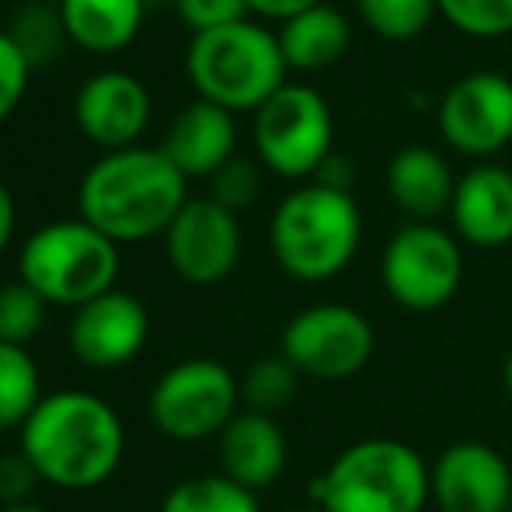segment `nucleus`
Here are the masks:
<instances>
[{
  "label": "nucleus",
  "mask_w": 512,
  "mask_h": 512,
  "mask_svg": "<svg viewBox=\"0 0 512 512\" xmlns=\"http://www.w3.org/2000/svg\"><path fill=\"white\" fill-rule=\"evenodd\" d=\"M161 512H262L258 495L230 481L227 474L185 478L164 495Z\"/></svg>",
  "instance_id": "obj_23"
},
{
  "label": "nucleus",
  "mask_w": 512,
  "mask_h": 512,
  "mask_svg": "<svg viewBox=\"0 0 512 512\" xmlns=\"http://www.w3.org/2000/svg\"><path fill=\"white\" fill-rule=\"evenodd\" d=\"M126 429L105 398L91 391H56L21 425V457L39 481L63 492L105 485L122 464Z\"/></svg>",
  "instance_id": "obj_1"
},
{
  "label": "nucleus",
  "mask_w": 512,
  "mask_h": 512,
  "mask_svg": "<svg viewBox=\"0 0 512 512\" xmlns=\"http://www.w3.org/2000/svg\"><path fill=\"white\" fill-rule=\"evenodd\" d=\"M363 241V213L352 192L310 182L276 206L269 244L279 269L300 283H324L352 265Z\"/></svg>",
  "instance_id": "obj_3"
},
{
  "label": "nucleus",
  "mask_w": 512,
  "mask_h": 512,
  "mask_svg": "<svg viewBox=\"0 0 512 512\" xmlns=\"http://www.w3.org/2000/svg\"><path fill=\"white\" fill-rule=\"evenodd\" d=\"M189 178L168 161L161 147H126L105 154L77 189L81 220L115 244L168 234L189 203Z\"/></svg>",
  "instance_id": "obj_2"
},
{
  "label": "nucleus",
  "mask_w": 512,
  "mask_h": 512,
  "mask_svg": "<svg viewBox=\"0 0 512 512\" xmlns=\"http://www.w3.org/2000/svg\"><path fill=\"white\" fill-rule=\"evenodd\" d=\"M21 283H28L53 307H84L115 290L119 244L88 220H56L25 241L18 258Z\"/></svg>",
  "instance_id": "obj_6"
},
{
  "label": "nucleus",
  "mask_w": 512,
  "mask_h": 512,
  "mask_svg": "<svg viewBox=\"0 0 512 512\" xmlns=\"http://www.w3.org/2000/svg\"><path fill=\"white\" fill-rule=\"evenodd\" d=\"M28 77H32L28 60L11 42L7 28H0V122L21 105V98H25V91H28Z\"/></svg>",
  "instance_id": "obj_30"
},
{
  "label": "nucleus",
  "mask_w": 512,
  "mask_h": 512,
  "mask_svg": "<svg viewBox=\"0 0 512 512\" xmlns=\"http://www.w3.org/2000/svg\"><path fill=\"white\" fill-rule=\"evenodd\" d=\"M387 297L411 314H432L457 297L464 283V251L457 234L439 223H405L380 255Z\"/></svg>",
  "instance_id": "obj_7"
},
{
  "label": "nucleus",
  "mask_w": 512,
  "mask_h": 512,
  "mask_svg": "<svg viewBox=\"0 0 512 512\" xmlns=\"http://www.w3.org/2000/svg\"><path fill=\"white\" fill-rule=\"evenodd\" d=\"M502 380H506V391L512 394V345L506 352V363H502Z\"/></svg>",
  "instance_id": "obj_36"
},
{
  "label": "nucleus",
  "mask_w": 512,
  "mask_h": 512,
  "mask_svg": "<svg viewBox=\"0 0 512 512\" xmlns=\"http://www.w3.org/2000/svg\"><path fill=\"white\" fill-rule=\"evenodd\" d=\"M241 223L216 199H189L164 234L168 262L185 283L213 286L241 262Z\"/></svg>",
  "instance_id": "obj_12"
},
{
  "label": "nucleus",
  "mask_w": 512,
  "mask_h": 512,
  "mask_svg": "<svg viewBox=\"0 0 512 512\" xmlns=\"http://www.w3.org/2000/svg\"><path fill=\"white\" fill-rule=\"evenodd\" d=\"M439 136L464 157H492L512 143V81L499 70H474L446 88L436 112Z\"/></svg>",
  "instance_id": "obj_11"
},
{
  "label": "nucleus",
  "mask_w": 512,
  "mask_h": 512,
  "mask_svg": "<svg viewBox=\"0 0 512 512\" xmlns=\"http://www.w3.org/2000/svg\"><path fill=\"white\" fill-rule=\"evenodd\" d=\"M300 373L290 366L286 356H265L258 363H251V370L241 380V398L248 401L251 411L262 415H276L279 408H286L297 394Z\"/></svg>",
  "instance_id": "obj_26"
},
{
  "label": "nucleus",
  "mask_w": 512,
  "mask_h": 512,
  "mask_svg": "<svg viewBox=\"0 0 512 512\" xmlns=\"http://www.w3.org/2000/svg\"><path fill=\"white\" fill-rule=\"evenodd\" d=\"M457 241L471 248H506L512 241V171L502 164H478L457 178L450 203Z\"/></svg>",
  "instance_id": "obj_16"
},
{
  "label": "nucleus",
  "mask_w": 512,
  "mask_h": 512,
  "mask_svg": "<svg viewBox=\"0 0 512 512\" xmlns=\"http://www.w3.org/2000/svg\"><path fill=\"white\" fill-rule=\"evenodd\" d=\"M14 199H11V192H7V185L0 182V255H4V248L11 244V237H14Z\"/></svg>",
  "instance_id": "obj_34"
},
{
  "label": "nucleus",
  "mask_w": 512,
  "mask_h": 512,
  "mask_svg": "<svg viewBox=\"0 0 512 512\" xmlns=\"http://www.w3.org/2000/svg\"><path fill=\"white\" fill-rule=\"evenodd\" d=\"M509 512H512V502H509Z\"/></svg>",
  "instance_id": "obj_39"
},
{
  "label": "nucleus",
  "mask_w": 512,
  "mask_h": 512,
  "mask_svg": "<svg viewBox=\"0 0 512 512\" xmlns=\"http://www.w3.org/2000/svg\"><path fill=\"white\" fill-rule=\"evenodd\" d=\"M161 4H175V0H143V7H147V11H150V7H161Z\"/></svg>",
  "instance_id": "obj_37"
},
{
  "label": "nucleus",
  "mask_w": 512,
  "mask_h": 512,
  "mask_svg": "<svg viewBox=\"0 0 512 512\" xmlns=\"http://www.w3.org/2000/svg\"><path fill=\"white\" fill-rule=\"evenodd\" d=\"M42 394L39 366L25 345L0 342V429H21L28 422Z\"/></svg>",
  "instance_id": "obj_22"
},
{
  "label": "nucleus",
  "mask_w": 512,
  "mask_h": 512,
  "mask_svg": "<svg viewBox=\"0 0 512 512\" xmlns=\"http://www.w3.org/2000/svg\"><path fill=\"white\" fill-rule=\"evenodd\" d=\"M241 405V380L216 359H185L150 391V422L178 443L220 436Z\"/></svg>",
  "instance_id": "obj_10"
},
{
  "label": "nucleus",
  "mask_w": 512,
  "mask_h": 512,
  "mask_svg": "<svg viewBox=\"0 0 512 512\" xmlns=\"http://www.w3.org/2000/svg\"><path fill=\"white\" fill-rule=\"evenodd\" d=\"M46 300L28 283H7L0 286V342L25 345L46 324Z\"/></svg>",
  "instance_id": "obj_27"
},
{
  "label": "nucleus",
  "mask_w": 512,
  "mask_h": 512,
  "mask_svg": "<svg viewBox=\"0 0 512 512\" xmlns=\"http://www.w3.org/2000/svg\"><path fill=\"white\" fill-rule=\"evenodd\" d=\"M324 0H248V11L262 14V18H276V21H290L297 18L307 7H317Z\"/></svg>",
  "instance_id": "obj_33"
},
{
  "label": "nucleus",
  "mask_w": 512,
  "mask_h": 512,
  "mask_svg": "<svg viewBox=\"0 0 512 512\" xmlns=\"http://www.w3.org/2000/svg\"><path fill=\"white\" fill-rule=\"evenodd\" d=\"M297 512H324V509H321V506H314V502H310L307 509H297Z\"/></svg>",
  "instance_id": "obj_38"
},
{
  "label": "nucleus",
  "mask_w": 512,
  "mask_h": 512,
  "mask_svg": "<svg viewBox=\"0 0 512 512\" xmlns=\"http://www.w3.org/2000/svg\"><path fill=\"white\" fill-rule=\"evenodd\" d=\"M7 35H11V42L21 49V56H25L32 70L60 60V53L70 42L67 28H63V18H60V7H49V4L18 7V11L11 14Z\"/></svg>",
  "instance_id": "obj_24"
},
{
  "label": "nucleus",
  "mask_w": 512,
  "mask_h": 512,
  "mask_svg": "<svg viewBox=\"0 0 512 512\" xmlns=\"http://www.w3.org/2000/svg\"><path fill=\"white\" fill-rule=\"evenodd\" d=\"M439 14L471 39H502L512 32V0H436Z\"/></svg>",
  "instance_id": "obj_28"
},
{
  "label": "nucleus",
  "mask_w": 512,
  "mask_h": 512,
  "mask_svg": "<svg viewBox=\"0 0 512 512\" xmlns=\"http://www.w3.org/2000/svg\"><path fill=\"white\" fill-rule=\"evenodd\" d=\"M60 18L70 42L84 53H122L143 28V0H60Z\"/></svg>",
  "instance_id": "obj_20"
},
{
  "label": "nucleus",
  "mask_w": 512,
  "mask_h": 512,
  "mask_svg": "<svg viewBox=\"0 0 512 512\" xmlns=\"http://www.w3.org/2000/svg\"><path fill=\"white\" fill-rule=\"evenodd\" d=\"M387 192L408 223H436V216L450 213L457 178L439 150L405 147L387 164Z\"/></svg>",
  "instance_id": "obj_19"
},
{
  "label": "nucleus",
  "mask_w": 512,
  "mask_h": 512,
  "mask_svg": "<svg viewBox=\"0 0 512 512\" xmlns=\"http://www.w3.org/2000/svg\"><path fill=\"white\" fill-rule=\"evenodd\" d=\"M335 119L321 91L283 84L255 112V150L279 178H310L331 157Z\"/></svg>",
  "instance_id": "obj_9"
},
{
  "label": "nucleus",
  "mask_w": 512,
  "mask_h": 512,
  "mask_svg": "<svg viewBox=\"0 0 512 512\" xmlns=\"http://www.w3.org/2000/svg\"><path fill=\"white\" fill-rule=\"evenodd\" d=\"M286 457H290V446L283 429L276 425V418L262 411H237L220 432L223 474L255 495L276 485L279 474L286 471Z\"/></svg>",
  "instance_id": "obj_17"
},
{
  "label": "nucleus",
  "mask_w": 512,
  "mask_h": 512,
  "mask_svg": "<svg viewBox=\"0 0 512 512\" xmlns=\"http://www.w3.org/2000/svg\"><path fill=\"white\" fill-rule=\"evenodd\" d=\"M185 70L203 102L234 115L258 112L286 84L290 67L279 49V35L255 21H234L192 35Z\"/></svg>",
  "instance_id": "obj_5"
},
{
  "label": "nucleus",
  "mask_w": 512,
  "mask_h": 512,
  "mask_svg": "<svg viewBox=\"0 0 512 512\" xmlns=\"http://www.w3.org/2000/svg\"><path fill=\"white\" fill-rule=\"evenodd\" d=\"M377 352V328L363 310L349 304H314L290 317L283 328V352L300 377L338 384L370 366Z\"/></svg>",
  "instance_id": "obj_8"
},
{
  "label": "nucleus",
  "mask_w": 512,
  "mask_h": 512,
  "mask_svg": "<svg viewBox=\"0 0 512 512\" xmlns=\"http://www.w3.org/2000/svg\"><path fill=\"white\" fill-rule=\"evenodd\" d=\"M0 512H46V509H42L39 502L28 499V502H11V506H4Z\"/></svg>",
  "instance_id": "obj_35"
},
{
  "label": "nucleus",
  "mask_w": 512,
  "mask_h": 512,
  "mask_svg": "<svg viewBox=\"0 0 512 512\" xmlns=\"http://www.w3.org/2000/svg\"><path fill=\"white\" fill-rule=\"evenodd\" d=\"M234 143V115L199 98L171 119L161 150L185 178H213L223 164L234 161Z\"/></svg>",
  "instance_id": "obj_18"
},
{
  "label": "nucleus",
  "mask_w": 512,
  "mask_h": 512,
  "mask_svg": "<svg viewBox=\"0 0 512 512\" xmlns=\"http://www.w3.org/2000/svg\"><path fill=\"white\" fill-rule=\"evenodd\" d=\"M74 119L81 133L108 154L136 147L150 122V95L140 77L126 70H102L81 84L74 98Z\"/></svg>",
  "instance_id": "obj_15"
},
{
  "label": "nucleus",
  "mask_w": 512,
  "mask_h": 512,
  "mask_svg": "<svg viewBox=\"0 0 512 512\" xmlns=\"http://www.w3.org/2000/svg\"><path fill=\"white\" fill-rule=\"evenodd\" d=\"M258 192H262V175H258V168L251 161L234 157V161H227L213 175V196L209 199H216V203L227 206L230 213H237V209L255 203Z\"/></svg>",
  "instance_id": "obj_29"
},
{
  "label": "nucleus",
  "mask_w": 512,
  "mask_h": 512,
  "mask_svg": "<svg viewBox=\"0 0 512 512\" xmlns=\"http://www.w3.org/2000/svg\"><path fill=\"white\" fill-rule=\"evenodd\" d=\"M352 42V28L345 14L331 4H317L283 21L279 49L290 70H328L345 56Z\"/></svg>",
  "instance_id": "obj_21"
},
{
  "label": "nucleus",
  "mask_w": 512,
  "mask_h": 512,
  "mask_svg": "<svg viewBox=\"0 0 512 512\" xmlns=\"http://www.w3.org/2000/svg\"><path fill=\"white\" fill-rule=\"evenodd\" d=\"M150 317L133 293L108 290L74 310L70 352L91 370H115L136 359L147 345Z\"/></svg>",
  "instance_id": "obj_14"
},
{
  "label": "nucleus",
  "mask_w": 512,
  "mask_h": 512,
  "mask_svg": "<svg viewBox=\"0 0 512 512\" xmlns=\"http://www.w3.org/2000/svg\"><path fill=\"white\" fill-rule=\"evenodd\" d=\"M175 11L192 32H213V28L244 21L248 0H175Z\"/></svg>",
  "instance_id": "obj_31"
},
{
  "label": "nucleus",
  "mask_w": 512,
  "mask_h": 512,
  "mask_svg": "<svg viewBox=\"0 0 512 512\" xmlns=\"http://www.w3.org/2000/svg\"><path fill=\"white\" fill-rule=\"evenodd\" d=\"M429 485L439 512H509L512 467L495 446L460 439L432 460Z\"/></svg>",
  "instance_id": "obj_13"
},
{
  "label": "nucleus",
  "mask_w": 512,
  "mask_h": 512,
  "mask_svg": "<svg viewBox=\"0 0 512 512\" xmlns=\"http://www.w3.org/2000/svg\"><path fill=\"white\" fill-rule=\"evenodd\" d=\"M310 502L324 512H422L429 464L401 439H359L310 481Z\"/></svg>",
  "instance_id": "obj_4"
},
{
  "label": "nucleus",
  "mask_w": 512,
  "mask_h": 512,
  "mask_svg": "<svg viewBox=\"0 0 512 512\" xmlns=\"http://www.w3.org/2000/svg\"><path fill=\"white\" fill-rule=\"evenodd\" d=\"M356 4L366 25L380 39H391V42L418 39L439 11L436 0H356Z\"/></svg>",
  "instance_id": "obj_25"
},
{
  "label": "nucleus",
  "mask_w": 512,
  "mask_h": 512,
  "mask_svg": "<svg viewBox=\"0 0 512 512\" xmlns=\"http://www.w3.org/2000/svg\"><path fill=\"white\" fill-rule=\"evenodd\" d=\"M35 481H39V474L32 471V464H28L21 453L0 460V502H4V506H11V502H28V492L35 488Z\"/></svg>",
  "instance_id": "obj_32"
}]
</instances>
